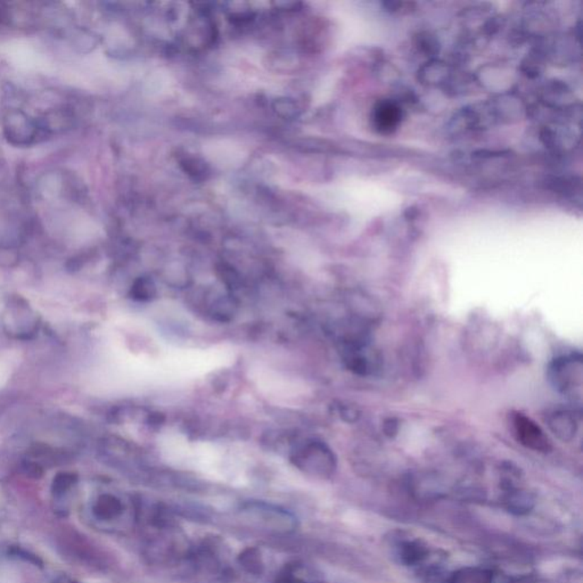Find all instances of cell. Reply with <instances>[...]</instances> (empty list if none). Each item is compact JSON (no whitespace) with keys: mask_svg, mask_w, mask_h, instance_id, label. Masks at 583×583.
Masks as SVG:
<instances>
[{"mask_svg":"<svg viewBox=\"0 0 583 583\" xmlns=\"http://www.w3.org/2000/svg\"><path fill=\"white\" fill-rule=\"evenodd\" d=\"M145 347L112 338L91 371V388L104 394H136L188 384L228 367L235 351L227 345L177 347L146 324Z\"/></svg>","mask_w":583,"mask_h":583,"instance_id":"6da1fadb","label":"cell"},{"mask_svg":"<svg viewBox=\"0 0 583 583\" xmlns=\"http://www.w3.org/2000/svg\"><path fill=\"white\" fill-rule=\"evenodd\" d=\"M239 515L258 528L276 533H291L299 526L298 519L284 508L262 502H250L242 504Z\"/></svg>","mask_w":583,"mask_h":583,"instance_id":"7a4b0ae2","label":"cell"},{"mask_svg":"<svg viewBox=\"0 0 583 583\" xmlns=\"http://www.w3.org/2000/svg\"><path fill=\"white\" fill-rule=\"evenodd\" d=\"M551 379L554 382L557 390L564 394H571L575 388L581 390L582 382V362L581 358L560 359L555 362L554 367L551 368Z\"/></svg>","mask_w":583,"mask_h":583,"instance_id":"3957f363","label":"cell"},{"mask_svg":"<svg viewBox=\"0 0 583 583\" xmlns=\"http://www.w3.org/2000/svg\"><path fill=\"white\" fill-rule=\"evenodd\" d=\"M513 426L517 440L534 451L547 452L550 450L548 437H546L543 429L538 424L525 415H514Z\"/></svg>","mask_w":583,"mask_h":583,"instance_id":"277c9868","label":"cell"},{"mask_svg":"<svg viewBox=\"0 0 583 583\" xmlns=\"http://www.w3.org/2000/svg\"><path fill=\"white\" fill-rule=\"evenodd\" d=\"M254 381L263 392L274 397L286 398V396L295 394L292 390L301 392V386L280 376L279 374L270 373L268 369H257V373L254 374Z\"/></svg>","mask_w":583,"mask_h":583,"instance_id":"5b68a950","label":"cell"},{"mask_svg":"<svg viewBox=\"0 0 583 583\" xmlns=\"http://www.w3.org/2000/svg\"><path fill=\"white\" fill-rule=\"evenodd\" d=\"M401 119V112L392 103L384 102L379 104L374 113V122L379 130L390 132L397 128Z\"/></svg>","mask_w":583,"mask_h":583,"instance_id":"8992f818","label":"cell"},{"mask_svg":"<svg viewBox=\"0 0 583 583\" xmlns=\"http://www.w3.org/2000/svg\"><path fill=\"white\" fill-rule=\"evenodd\" d=\"M551 431L564 441L571 440L577 432V420L567 411H557L549 420Z\"/></svg>","mask_w":583,"mask_h":583,"instance_id":"52a82bcc","label":"cell"},{"mask_svg":"<svg viewBox=\"0 0 583 583\" xmlns=\"http://www.w3.org/2000/svg\"><path fill=\"white\" fill-rule=\"evenodd\" d=\"M237 562L248 575H261L265 572V560L261 550L257 547H248L238 555Z\"/></svg>","mask_w":583,"mask_h":583,"instance_id":"ba28073f","label":"cell"},{"mask_svg":"<svg viewBox=\"0 0 583 583\" xmlns=\"http://www.w3.org/2000/svg\"><path fill=\"white\" fill-rule=\"evenodd\" d=\"M123 513V506L119 499L112 496H103L97 500L93 506L95 516L102 521H113L121 516Z\"/></svg>","mask_w":583,"mask_h":583,"instance_id":"9c48e42d","label":"cell"},{"mask_svg":"<svg viewBox=\"0 0 583 583\" xmlns=\"http://www.w3.org/2000/svg\"><path fill=\"white\" fill-rule=\"evenodd\" d=\"M493 573L483 567H464L450 577V583H492Z\"/></svg>","mask_w":583,"mask_h":583,"instance_id":"30bf717a","label":"cell"},{"mask_svg":"<svg viewBox=\"0 0 583 583\" xmlns=\"http://www.w3.org/2000/svg\"><path fill=\"white\" fill-rule=\"evenodd\" d=\"M429 555V550L423 543L415 540V541H403L400 545L399 557L403 563L407 565H414L420 563L425 560Z\"/></svg>","mask_w":583,"mask_h":583,"instance_id":"8fae6325","label":"cell"},{"mask_svg":"<svg viewBox=\"0 0 583 583\" xmlns=\"http://www.w3.org/2000/svg\"><path fill=\"white\" fill-rule=\"evenodd\" d=\"M8 376V368L3 362H0V386L5 383Z\"/></svg>","mask_w":583,"mask_h":583,"instance_id":"7c38bea8","label":"cell"}]
</instances>
